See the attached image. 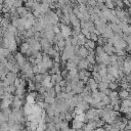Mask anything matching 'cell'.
<instances>
[{"instance_id":"obj_36","label":"cell","mask_w":131,"mask_h":131,"mask_svg":"<svg viewBox=\"0 0 131 131\" xmlns=\"http://www.w3.org/2000/svg\"><path fill=\"white\" fill-rule=\"evenodd\" d=\"M53 32L56 33V34H58V33H60L61 32V30H60V28L56 25V26H53Z\"/></svg>"},{"instance_id":"obj_33","label":"cell","mask_w":131,"mask_h":131,"mask_svg":"<svg viewBox=\"0 0 131 131\" xmlns=\"http://www.w3.org/2000/svg\"><path fill=\"white\" fill-rule=\"evenodd\" d=\"M76 19H78L77 16H76V15H75L74 12H73V13H70V20H71V24H72L73 22H75Z\"/></svg>"},{"instance_id":"obj_30","label":"cell","mask_w":131,"mask_h":131,"mask_svg":"<svg viewBox=\"0 0 131 131\" xmlns=\"http://www.w3.org/2000/svg\"><path fill=\"white\" fill-rule=\"evenodd\" d=\"M72 120H74V117H73V115L71 114V113H67L66 114V121H72Z\"/></svg>"},{"instance_id":"obj_42","label":"cell","mask_w":131,"mask_h":131,"mask_svg":"<svg viewBox=\"0 0 131 131\" xmlns=\"http://www.w3.org/2000/svg\"><path fill=\"white\" fill-rule=\"evenodd\" d=\"M82 34H83V35H87V34H89V33H90V32H89V30L88 29H82V32H81Z\"/></svg>"},{"instance_id":"obj_9","label":"cell","mask_w":131,"mask_h":131,"mask_svg":"<svg viewBox=\"0 0 131 131\" xmlns=\"http://www.w3.org/2000/svg\"><path fill=\"white\" fill-rule=\"evenodd\" d=\"M29 49H30V45H29L28 42L22 43V45H20V53H22V54H27V52H28Z\"/></svg>"},{"instance_id":"obj_46","label":"cell","mask_w":131,"mask_h":131,"mask_svg":"<svg viewBox=\"0 0 131 131\" xmlns=\"http://www.w3.org/2000/svg\"><path fill=\"white\" fill-rule=\"evenodd\" d=\"M129 100H131V93H130V95H129V98H128Z\"/></svg>"},{"instance_id":"obj_44","label":"cell","mask_w":131,"mask_h":131,"mask_svg":"<svg viewBox=\"0 0 131 131\" xmlns=\"http://www.w3.org/2000/svg\"><path fill=\"white\" fill-rule=\"evenodd\" d=\"M60 131H70V128H69V127L68 128H64V129H61Z\"/></svg>"},{"instance_id":"obj_15","label":"cell","mask_w":131,"mask_h":131,"mask_svg":"<svg viewBox=\"0 0 131 131\" xmlns=\"http://www.w3.org/2000/svg\"><path fill=\"white\" fill-rule=\"evenodd\" d=\"M105 5L107 6V8L110 9V10H114L115 8V1H111V0H107V1L105 2Z\"/></svg>"},{"instance_id":"obj_1","label":"cell","mask_w":131,"mask_h":131,"mask_svg":"<svg viewBox=\"0 0 131 131\" xmlns=\"http://www.w3.org/2000/svg\"><path fill=\"white\" fill-rule=\"evenodd\" d=\"M85 116H86V119H87V120H89V121H93V119L95 118L96 116H97V110L91 108L90 110H88V111L86 112Z\"/></svg>"},{"instance_id":"obj_3","label":"cell","mask_w":131,"mask_h":131,"mask_svg":"<svg viewBox=\"0 0 131 131\" xmlns=\"http://www.w3.org/2000/svg\"><path fill=\"white\" fill-rule=\"evenodd\" d=\"M103 38H106L107 40H109V39H112V38H114V36H115V33L113 32V30L111 29V27H107V29H106V31H105V33L101 35Z\"/></svg>"},{"instance_id":"obj_13","label":"cell","mask_w":131,"mask_h":131,"mask_svg":"<svg viewBox=\"0 0 131 131\" xmlns=\"http://www.w3.org/2000/svg\"><path fill=\"white\" fill-rule=\"evenodd\" d=\"M92 78L95 80L96 83H100V82H102V77L99 75V73L97 72H92Z\"/></svg>"},{"instance_id":"obj_38","label":"cell","mask_w":131,"mask_h":131,"mask_svg":"<svg viewBox=\"0 0 131 131\" xmlns=\"http://www.w3.org/2000/svg\"><path fill=\"white\" fill-rule=\"evenodd\" d=\"M115 4H116L117 6H118V8L122 9L123 5H124V2H122V1H115Z\"/></svg>"},{"instance_id":"obj_26","label":"cell","mask_w":131,"mask_h":131,"mask_svg":"<svg viewBox=\"0 0 131 131\" xmlns=\"http://www.w3.org/2000/svg\"><path fill=\"white\" fill-rule=\"evenodd\" d=\"M86 59H87L88 63H89V64H91V65H95V63H96L95 56H88Z\"/></svg>"},{"instance_id":"obj_19","label":"cell","mask_w":131,"mask_h":131,"mask_svg":"<svg viewBox=\"0 0 131 131\" xmlns=\"http://www.w3.org/2000/svg\"><path fill=\"white\" fill-rule=\"evenodd\" d=\"M43 79H44V77H43V75H41V74H39V75H36L35 76V78H34V82L35 83H42V81H43Z\"/></svg>"},{"instance_id":"obj_48","label":"cell","mask_w":131,"mask_h":131,"mask_svg":"<svg viewBox=\"0 0 131 131\" xmlns=\"http://www.w3.org/2000/svg\"><path fill=\"white\" fill-rule=\"evenodd\" d=\"M129 83H130V86H131V81H130V82H129Z\"/></svg>"},{"instance_id":"obj_28","label":"cell","mask_w":131,"mask_h":131,"mask_svg":"<svg viewBox=\"0 0 131 131\" xmlns=\"http://www.w3.org/2000/svg\"><path fill=\"white\" fill-rule=\"evenodd\" d=\"M116 54L118 56H125V50L124 49H117Z\"/></svg>"},{"instance_id":"obj_31","label":"cell","mask_w":131,"mask_h":131,"mask_svg":"<svg viewBox=\"0 0 131 131\" xmlns=\"http://www.w3.org/2000/svg\"><path fill=\"white\" fill-rule=\"evenodd\" d=\"M54 90H56V94L60 93V92H61V86H60L59 84H56V85H54Z\"/></svg>"},{"instance_id":"obj_10","label":"cell","mask_w":131,"mask_h":131,"mask_svg":"<svg viewBox=\"0 0 131 131\" xmlns=\"http://www.w3.org/2000/svg\"><path fill=\"white\" fill-rule=\"evenodd\" d=\"M95 42L92 40H87L86 41V44H85V48L87 50H90V49H94L95 48Z\"/></svg>"},{"instance_id":"obj_14","label":"cell","mask_w":131,"mask_h":131,"mask_svg":"<svg viewBox=\"0 0 131 131\" xmlns=\"http://www.w3.org/2000/svg\"><path fill=\"white\" fill-rule=\"evenodd\" d=\"M110 99H111V101H114V100H118L120 97H119V92L117 91H111V93H110L109 95Z\"/></svg>"},{"instance_id":"obj_18","label":"cell","mask_w":131,"mask_h":131,"mask_svg":"<svg viewBox=\"0 0 131 131\" xmlns=\"http://www.w3.org/2000/svg\"><path fill=\"white\" fill-rule=\"evenodd\" d=\"M74 120H76V121H79V122H82V123H84L87 119H86V116H85V114H83V115H77L75 117V119Z\"/></svg>"},{"instance_id":"obj_21","label":"cell","mask_w":131,"mask_h":131,"mask_svg":"<svg viewBox=\"0 0 131 131\" xmlns=\"http://www.w3.org/2000/svg\"><path fill=\"white\" fill-rule=\"evenodd\" d=\"M17 47H18L17 42H16V41H13V42H11V43H10V45H9V47H8V49L10 50V52H11V53H13V52H16Z\"/></svg>"},{"instance_id":"obj_32","label":"cell","mask_w":131,"mask_h":131,"mask_svg":"<svg viewBox=\"0 0 131 131\" xmlns=\"http://www.w3.org/2000/svg\"><path fill=\"white\" fill-rule=\"evenodd\" d=\"M33 73L35 74V76L40 74V70H39V68H38L37 65H36V66H33Z\"/></svg>"},{"instance_id":"obj_20","label":"cell","mask_w":131,"mask_h":131,"mask_svg":"<svg viewBox=\"0 0 131 131\" xmlns=\"http://www.w3.org/2000/svg\"><path fill=\"white\" fill-rule=\"evenodd\" d=\"M109 88V84L106 83V82H100V83H98V89L100 91H103L106 90V89Z\"/></svg>"},{"instance_id":"obj_22","label":"cell","mask_w":131,"mask_h":131,"mask_svg":"<svg viewBox=\"0 0 131 131\" xmlns=\"http://www.w3.org/2000/svg\"><path fill=\"white\" fill-rule=\"evenodd\" d=\"M95 53H96V56H101V54L105 53V49H103V46H97L96 47V49H95Z\"/></svg>"},{"instance_id":"obj_12","label":"cell","mask_w":131,"mask_h":131,"mask_svg":"<svg viewBox=\"0 0 131 131\" xmlns=\"http://www.w3.org/2000/svg\"><path fill=\"white\" fill-rule=\"evenodd\" d=\"M40 43H41V45H42V49H43V48H49V47H51V43L46 38H42V39H41Z\"/></svg>"},{"instance_id":"obj_6","label":"cell","mask_w":131,"mask_h":131,"mask_svg":"<svg viewBox=\"0 0 131 131\" xmlns=\"http://www.w3.org/2000/svg\"><path fill=\"white\" fill-rule=\"evenodd\" d=\"M84 126V123L82 122H79V121H76V120H73L72 121V128L75 129V130H78V129H82Z\"/></svg>"},{"instance_id":"obj_8","label":"cell","mask_w":131,"mask_h":131,"mask_svg":"<svg viewBox=\"0 0 131 131\" xmlns=\"http://www.w3.org/2000/svg\"><path fill=\"white\" fill-rule=\"evenodd\" d=\"M129 95H130V92L127 91V90L121 89V90L119 91V97L122 98L123 100H124V99H128V98H129Z\"/></svg>"},{"instance_id":"obj_23","label":"cell","mask_w":131,"mask_h":131,"mask_svg":"<svg viewBox=\"0 0 131 131\" xmlns=\"http://www.w3.org/2000/svg\"><path fill=\"white\" fill-rule=\"evenodd\" d=\"M86 72L87 70H79V79L84 80L86 78Z\"/></svg>"},{"instance_id":"obj_16","label":"cell","mask_w":131,"mask_h":131,"mask_svg":"<svg viewBox=\"0 0 131 131\" xmlns=\"http://www.w3.org/2000/svg\"><path fill=\"white\" fill-rule=\"evenodd\" d=\"M12 105V100H2L1 103V109L5 110V109H9V106Z\"/></svg>"},{"instance_id":"obj_41","label":"cell","mask_w":131,"mask_h":131,"mask_svg":"<svg viewBox=\"0 0 131 131\" xmlns=\"http://www.w3.org/2000/svg\"><path fill=\"white\" fill-rule=\"evenodd\" d=\"M78 40H84V41H86V37H85V35H83V34H80V35H78Z\"/></svg>"},{"instance_id":"obj_47","label":"cell","mask_w":131,"mask_h":131,"mask_svg":"<svg viewBox=\"0 0 131 131\" xmlns=\"http://www.w3.org/2000/svg\"><path fill=\"white\" fill-rule=\"evenodd\" d=\"M70 131H76V130H75V129H73V128H71V129H70Z\"/></svg>"},{"instance_id":"obj_11","label":"cell","mask_w":131,"mask_h":131,"mask_svg":"<svg viewBox=\"0 0 131 131\" xmlns=\"http://www.w3.org/2000/svg\"><path fill=\"white\" fill-rule=\"evenodd\" d=\"M10 54H11V52L9 49H7V48H1V49H0V56L7 57L10 56Z\"/></svg>"},{"instance_id":"obj_37","label":"cell","mask_w":131,"mask_h":131,"mask_svg":"<svg viewBox=\"0 0 131 131\" xmlns=\"http://www.w3.org/2000/svg\"><path fill=\"white\" fill-rule=\"evenodd\" d=\"M98 38H99V37L96 35V34L91 33V40H92V41H94V42H95V41H98Z\"/></svg>"},{"instance_id":"obj_29","label":"cell","mask_w":131,"mask_h":131,"mask_svg":"<svg viewBox=\"0 0 131 131\" xmlns=\"http://www.w3.org/2000/svg\"><path fill=\"white\" fill-rule=\"evenodd\" d=\"M110 57H111V63L113 64V63H117V61H118V56H117V54H113V56H110ZM111 64V65H112Z\"/></svg>"},{"instance_id":"obj_40","label":"cell","mask_w":131,"mask_h":131,"mask_svg":"<svg viewBox=\"0 0 131 131\" xmlns=\"http://www.w3.org/2000/svg\"><path fill=\"white\" fill-rule=\"evenodd\" d=\"M84 85H85V82H84V81H82V80H80V81L78 82V87H81V88H84Z\"/></svg>"},{"instance_id":"obj_25","label":"cell","mask_w":131,"mask_h":131,"mask_svg":"<svg viewBox=\"0 0 131 131\" xmlns=\"http://www.w3.org/2000/svg\"><path fill=\"white\" fill-rule=\"evenodd\" d=\"M47 93H48V96H50V97H53V98L56 97V90H54V87L49 89V90L47 91Z\"/></svg>"},{"instance_id":"obj_43","label":"cell","mask_w":131,"mask_h":131,"mask_svg":"<svg viewBox=\"0 0 131 131\" xmlns=\"http://www.w3.org/2000/svg\"><path fill=\"white\" fill-rule=\"evenodd\" d=\"M96 131H106V129H103L102 127H100V128H97V129H95Z\"/></svg>"},{"instance_id":"obj_7","label":"cell","mask_w":131,"mask_h":131,"mask_svg":"<svg viewBox=\"0 0 131 131\" xmlns=\"http://www.w3.org/2000/svg\"><path fill=\"white\" fill-rule=\"evenodd\" d=\"M88 65H89V63L87 61V59L82 58V59L80 60L79 65H78V69H79V70H87Z\"/></svg>"},{"instance_id":"obj_5","label":"cell","mask_w":131,"mask_h":131,"mask_svg":"<svg viewBox=\"0 0 131 131\" xmlns=\"http://www.w3.org/2000/svg\"><path fill=\"white\" fill-rule=\"evenodd\" d=\"M89 56V51L85 48V46H82L81 48H80V52H79V56L81 57V58H84V59H86L87 58V56Z\"/></svg>"},{"instance_id":"obj_34","label":"cell","mask_w":131,"mask_h":131,"mask_svg":"<svg viewBox=\"0 0 131 131\" xmlns=\"http://www.w3.org/2000/svg\"><path fill=\"white\" fill-rule=\"evenodd\" d=\"M78 45V37H73L72 38V46H77Z\"/></svg>"},{"instance_id":"obj_27","label":"cell","mask_w":131,"mask_h":131,"mask_svg":"<svg viewBox=\"0 0 131 131\" xmlns=\"http://www.w3.org/2000/svg\"><path fill=\"white\" fill-rule=\"evenodd\" d=\"M117 88H118V84H117L116 82H111V83L109 84V89H111L112 91H115Z\"/></svg>"},{"instance_id":"obj_17","label":"cell","mask_w":131,"mask_h":131,"mask_svg":"<svg viewBox=\"0 0 131 131\" xmlns=\"http://www.w3.org/2000/svg\"><path fill=\"white\" fill-rule=\"evenodd\" d=\"M75 68H77V65H76L75 63H73V61H71V60H69L68 63L66 64V69L68 71H71V70H73V69H75Z\"/></svg>"},{"instance_id":"obj_4","label":"cell","mask_w":131,"mask_h":131,"mask_svg":"<svg viewBox=\"0 0 131 131\" xmlns=\"http://www.w3.org/2000/svg\"><path fill=\"white\" fill-rule=\"evenodd\" d=\"M44 38H46L52 44L54 41V38H56V33L53 32V30L52 31H44Z\"/></svg>"},{"instance_id":"obj_35","label":"cell","mask_w":131,"mask_h":131,"mask_svg":"<svg viewBox=\"0 0 131 131\" xmlns=\"http://www.w3.org/2000/svg\"><path fill=\"white\" fill-rule=\"evenodd\" d=\"M107 78H108V80L110 81V82H115L117 79L114 77L113 75H111V74H108V76H107Z\"/></svg>"},{"instance_id":"obj_39","label":"cell","mask_w":131,"mask_h":131,"mask_svg":"<svg viewBox=\"0 0 131 131\" xmlns=\"http://www.w3.org/2000/svg\"><path fill=\"white\" fill-rule=\"evenodd\" d=\"M60 86H61V88H64V87H67V85H68V82H67V80H63V81H61L60 82V83H58Z\"/></svg>"},{"instance_id":"obj_24","label":"cell","mask_w":131,"mask_h":131,"mask_svg":"<svg viewBox=\"0 0 131 131\" xmlns=\"http://www.w3.org/2000/svg\"><path fill=\"white\" fill-rule=\"evenodd\" d=\"M28 85H29V89H30L31 92H32V90H36V84H35V82H32V80H29L28 81Z\"/></svg>"},{"instance_id":"obj_45","label":"cell","mask_w":131,"mask_h":131,"mask_svg":"<svg viewBox=\"0 0 131 131\" xmlns=\"http://www.w3.org/2000/svg\"><path fill=\"white\" fill-rule=\"evenodd\" d=\"M128 33H129V35H131V26L129 25V28H128Z\"/></svg>"},{"instance_id":"obj_2","label":"cell","mask_w":131,"mask_h":131,"mask_svg":"<svg viewBox=\"0 0 131 131\" xmlns=\"http://www.w3.org/2000/svg\"><path fill=\"white\" fill-rule=\"evenodd\" d=\"M15 58H16V60H17V63L19 64V67H23L25 64H26V59H25V57H24V56L20 52H17L16 54H15Z\"/></svg>"}]
</instances>
